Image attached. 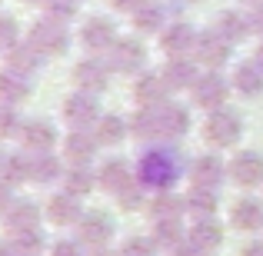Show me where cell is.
Listing matches in <instances>:
<instances>
[{"label":"cell","mask_w":263,"mask_h":256,"mask_svg":"<svg viewBox=\"0 0 263 256\" xmlns=\"http://www.w3.org/2000/svg\"><path fill=\"white\" fill-rule=\"evenodd\" d=\"M230 223L237 226V230H260L263 226V206L257 200H240L230 210Z\"/></svg>","instance_id":"44dd1931"},{"label":"cell","mask_w":263,"mask_h":256,"mask_svg":"<svg viewBox=\"0 0 263 256\" xmlns=\"http://www.w3.org/2000/svg\"><path fill=\"white\" fill-rule=\"evenodd\" d=\"M97 153V136L84 133V130H73L70 136L64 140V156L73 163V167H87Z\"/></svg>","instance_id":"e0dca14e"},{"label":"cell","mask_w":263,"mask_h":256,"mask_svg":"<svg viewBox=\"0 0 263 256\" xmlns=\"http://www.w3.org/2000/svg\"><path fill=\"white\" fill-rule=\"evenodd\" d=\"M37 246H44V237H40L37 226H33V230H20L17 233V253L33 256V253H37Z\"/></svg>","instance_id":"74e56055"},{"label":"cell","mask_w":263,"mask_h":256,"mask_svg":"<svg viewBox=\"0 0 263 256\" xmlns=\"http://www.w3.org/2000/svg\"><path fill=\"white\" fill-rule=\"evenodd\" d=\"M247 20H250V30L263 37V0H260V4H253V10H250V17H247Z\"/></svg>","instance_id":"b9f144b4"},{"label":"cell","mask_w":263,"mask_h":256,"mask_svg":"<svg viewBox=\"0 0 263 256\" xmlns=\"http://www.w3.org/2000/svg\"><path fill=\"white\" fill-rule=\"evenodd\" d=\"M7 206H10V186L0 183V210H7Z\"/></svg>","instance_id":"bcb514c9"},{"label":"cell","mask_w":263,"mask_h":256,"mask_svg":"<svg viewBox=\"0 0 263 256\" xmlns=\"http://www.w3.org/2000/svg\"><path fill=\"white\" fill-rule=\"evenodd\" d=\"M27 93H30V80H27V73H17V70H4V73H0V100L20 103Z\"/></svg>","instance_id":"cb8c5ba5"},{"label":"cell","mask_w":263,"mask_h":256,"mask_svg":"<svg viewBox=\"0 0 263 256\" xmlns=\"http://www.w3.org/2000/svg\"><path fill=\"white\" fill-rule=\"evenodd\" d=\"M77 233H80V243L87 246H103L114 233V220L107 213H84L77 220Z\"/></svg>","instance_id":"9c48e42d"},{"label":"cell","mask_w":263,"mask_h":256,"mask_svg":"<svg viewBox=\"0 0 263 256\" xmlns=\"http://www.w3.org/2000/svg\"><path fill=\"white\" fill-rule=\"evenodd\" d=\"M127 136V123L120 120L117 113H107L97 120V143H107V147H117Z\"/></svg>","instance_id":"4316f807"},{"label":"cell","mask_w":263,"mask_h":256,"mask_svg":"<svg viewBox=\"0 0 263 256\" xmlns=\"http://www.w3.org/2000/svg\"><path fill=\"white\" fill-rule=\"evenodd\" d=\"M57 143V130L50 123H27L24 130V147L33 153H50V147Z\"/></svg>","instance_id":"7402d4cb"},{"label":"cell","mask_w":263,"mask_h":256,"mask_svg":"<svg viewBox=\"0 0 263 256\" xmlns=\"http://www.w3.org/2000/svg\"><path fill=\"white\" fill-rule=\"evenodd\" d=\"M114 4V10H123V13H134L140 4H147V0H110Z\"/></svg>","instance_id":"f6af8a7d"},{"label":"cell","mask_w":263,"mask_h":256,"mask_svg":"<svg viewBox=\"0 0 263 256\" xmlns=\"http://www.w3.org/2000/svg\"><path fill=\"white\" fill-rule=\"evenodd\" d=\"M170 93V84L160 77V73H143L140 80L134 84V96L140 107H160Z\"/></svg>","instance_id":"5bb4252c"},{"label":"cell","mask_w":263,"mask_h":256,"mask_svg":"<svg viewBox=\"0 0 263 256\" xmlns=\"http://www.w3.org/2000/svg\"><path fill=\"white\" fill-rule=\"evenodd\" d=\"M186 210H190L197 220H210L213 210H217V196H213V190H200V186H193V193L186 196Z\"/></svg>","instance_id":"f1b7e54d"},{"label":"cell","mask_w":263,"mask_h":256,"mask_svg":"<svg viewBox=\"0 0 263 256\" xmlns=\"http://www.w3.org/2000/svg\"><path fill=\"white\" fill-rule=\"evenodd\" d=\"M160 47L170 57H186V50L197 47V33H193L190 24H170L167 30L160 33Z\"/></svg>","instance_id":"9a60e30c"},{"label":"cell","mask_w":263,"mask_h":256,"mask_svg":"<svg viewBox=\"0 0 263 256\" xmlns=\"http://www.w3.org/2000/svg\"><path fill=\"white\" fill-rule=\"evenodd\" d=\"M93 256H107V253H103V250H97V253H93Z\"/></svg>","instance_id":"681fc988"},{"label":"cell","mask_w":263,"mask_h":256,"mask_svg":"<svg viewBox=\"0 0 263 256\" xmlns=\"http://www.w3.org/2000/svg\"><path fill=\"white\" fill-rule=\"evenodd\" d=\"M47 17L67 24V20L77 17V0H47Z\"/></svg>","instance_id":"d590c367"},{"label":"cell","mask_w":263,"mask_h":256,"mask_svg":"<svg viewBox=\"0 0 263 256\" xmlns=\"http://www.w3.org/2000/svg\"><path fill=\"white\" fill-rule=\"evenodd\" d=\"M93 186H97V176L87 167H73V170L64 173V190L73 193V196H87Z\"/></svg>","instance_id":"83f0119b"},{"label":"cell","mask_w":263,"mask_h":256,"mask_svg":"<svg viewBox=\"0 0 263 256\" xmlns=\"http://www.w3.org/2000/svg\"><path fill=\"white\" fill-rule=\"evenodd\" d=\"M213 30L223 33L230 44H237V40H243L247 33H250V20L240 17L237 10H227V13H220V20H217V27H213Z\"/></svg>","instance_id":"484cf974"},{"label":"cell","mask_w":263,"mask_h":256,"mask_svg":"<svg viewBox=\"0 0 263 256\" xmlns=\"http://www.w3.org/2000/svg\"><path fill=\"white\" fill-rule=\"evenodd\" d=\"M154 240L160 246H177L180 243V226H177V220H160V223H157V230H154Z\"/></svg>","instance_id":"8d00e7d4"},{"label":"cell","mask_w":263,"mask_h":256,"mask_svg":"<svg viewBox=\"0 0 263 256\" xmlns=\"http://www.w3.org/2000/svg\"><path fill=\"white\" fill-rule=\"evenodd\" d=\"M190 243L197 246L200 253H203V250H213V246L223 243V230L213 223V216L210 220H197V223H193V230H190Z\"/></svg>","instance_id":"603a6c76"},{"label":"cell","mask_w":263,"mask_h":256,"mask_svg":"<svg viewBox=\"0 0 263 256\" xmlns=\"http://www.w3.org/2000/svg\"><path fill=\"white\" fill-rule=\"evenodd\" d=\"M150 210H154V216L157 220H177L180 216V210H186V200H180L177 193H157V200H154V206H150Z\"/></svg>","instance_id":"836d02e7"},{"label":"cell","mask_w":263,"mask_h":256,"mask_svg":"<svg viewBox=\"0 0 263 256\" xmlns=\"http://www.w3.org/2000/svg\"><path fill=\"white\" fill-rule=\"evenodd\" d=\"M120 256H154V243L150 240H127Z\"/></svg>","instance_id":"ab89813d"},{"label":"cell","mask_w":263,"mask_h":256,"mask_svg":"<svg viewBox=\"0 0 263 256\" xmlns=\"http://www.w3.org/2000/svg\"><path fill=\"white\" fill-rule=\"evenodd\" d=\"M57 176H64V163H60L53 153H40L37 160H33L30 180H37V183H53Z\"/></svg>","instance_id":"4dcf8cb0"},{"label":"cell","mask_w":263,"mask_h":256,"mask_svg":"<svg viewBox=\"0 0 263 256\" xmlns=\"http://www.w3.org/2000/svg\"><path fill=\"white\" fill-rule=\"evenodd\" d=\"M97 183H100L103 190H110V193H120V190H127V186L134 183V170H130L127 160H107L100 167V173H97Z\"/></svg>","instance_id":"2e32d148"},{"label":"cell","mask_w":263,"mask_h":256,"mask_svg":"<svg viewBox=\"0 0 263 256\" xmlns=\"http://www.w3.org/2000/svg\"><path fill=\"white\" fill-rule=\"evenodd\" d=\"M203 133H206V140H210L213 147H233V143L240 140V133H243V120H240L233 110L217 107V110H210V116H206Z\"/></svg>","instance_id":"7a4b0ae2"},{"label":"cell","mask_w":263,"mask_h":256,"mask_svg":"<svg viewBox=\"0 0 263 256\" xmlns=\"http://www.w3.org/2000/svg\"><path fill=\"white\" fill-rule=\"evenodd\" d=\"M243 4H260V0H243Z\"/></svg>","instance_id":"f907efd6"},{"label":"cell","mask_w":263,"mask_h":256,"mask_svg":"<svg viewBox=\"0 0 263 256\" xmlns=\"http://www.w3.org/2000/svg\"><path fill=\"white\" fill-rule=\"evenodd\" d=\"M50 256H84V253H80L77 243H57V246L50 250Z\"/></svg>","instance_id":"ee69618b"},{"label":"cell","mask_w":263,"mask_h":256,"mask_svg":"<svg viewBox=\"0 0 263 256\" xmlns=\"http://www.w3.org/2000/svg\"><path fill=\"white\" fill-rule=\"evenodd\" d=\"M130 133H134V136H140V140H154V136H160L157 110H154V107H143L140 113L134 116V123H130Z\"/></svg>","instance_id":"1f68e13d"},{"label":"cell","mask_w":263,"mask_h":256,"mask_svg":"<svg viewBox=\"0 0 263 256\" xmlns=\"http://www.w3.org/2000/svg\"><path fill=\"white\" fill-rule=\"evenodd\" d=\"M64 120L70 123L73 130H84L87 123L100 120V103H97V93L77 90L73 96H67V103H64Z\"/></svg>","instance_id":"5b68a950"},{"label":"cell","mask_w":263,"mask_h":256,"mask_svg":"<svg viewBox=\"0 0 263 256\" xmlns=\"http://www.w3.org/2000/svg\"><path fill=\"white\" fill-rule=\"evenodd\" d=\"M4 173H7V183H20L33 173V163L27 156H7L4 160Z\"/></svg>","instance_id":"e575fe53"},{"label":"cell","mask_w":263,"mask_h":256,"mask_svg":"<svg viewBox=\"0 0 263 256\" xmlns=\"http://www.w3.org/2000/svg\"><path fill=\"white\" fill-rule=\"evenodd\" d=\"M193 100H197V107H203V110L223 107V100H227V80L217 77V73H203V77H197V84H193Z\"/></svg>","instance_id":"8fae6325"},{"label":"cell","mask_w":263,"mask_h":256,"mask_svg":"<svg viewBox=\"0 0 263 256\" xmlns=\"http://www.w3.org/2000/svg\"><path fill=\"white\" fill-rule=\"evenodd\" d=\"M163 20H167V7L157 4V0H147L134 10V27L140 33H160Z\"/></svg>","instance_id":"d6986e66"},{"label":"cell","mask_w":263,"mask_h":256,"mask_svg":"<svg viewBox=\"0 0 263 256\" xmlns=\"http://www.w3.org/2000/svg\"><path fill=\"white\" fill-rule=\"evenodd\" d=\"M230 176L237 180L240 186L263 183V156L253 153V150H240V153L230 160Z\"/></svg>","instance_id":"7c38bea8"},{"label":"cell","mask_w":263,"mask_h":256,"mask_svg":"<svg viewBox=\"0 0 263 256\" xmlns=\"http://www.w3.org/2000/svg\"><path fill=\"white\" fill-rule=\"evenodd\" d=\"M240 256H263V243H250V246H247V250L240 253Z\"/></svg>","instance_id":"7dc6e473"},{"label":"cell","mask_w":263,"mask_h":256,"mask_svg":"<svg viewBox=\"0 0 263 256\" xmlns=\"http://www.w3.org/2000/svg\"><path fill=\"white\" fill-rule=\"evenodd\" d=\"M190 4H193V0H190Z\"/></svg>","instance_id":"db71d44e"},{"label":"cell","mask_w":263,"mask_h":256,"mask_svg":"<svg viewBox=\"0 0 263 256\" xmlns=\"http://www.w3.org/2000/svg\"><path fill=\"white\" fill-rule=\"evenodd\" d=\"M157 123H160V136L163 140H177L190 130V113L180 103H160L157 107Z\"/></svg>","instance_id":"30bf717a"},{"label":"cell","mask_w":263,"mask_h":256,"mask_svg":"<svg viewBox=\"0 0 263 256\" xmlns=\"http://www.w3.org/2000/svg\"><path fill=\"white\" fill-rule=\"evenodd\" d=\"M197 60L200 64H206V67H223L227 60H230V50H233V44L223 37V33H217V30H206V33H200L197 37Z\"/></svg>","instance_id":"8992f818"},{"label":"cell","mask_w":263,"mask_h":256,"mask_svg":"<svg viewBox=\"0 0 263 256\" xmlns=\"http://www.w3.org/2000/svg\"><path fill=\"white\" fill-rule=\"evenodd\" d=\"M30 4H47V0H30Z\"/></svg>","instance_id":"816d5d0a"},{"label":"cell","mask_w":263,"mask_h":256,"mask_svg":"<svg viewBox=\"0 0 263 256\" xmlns=\"http://www.w3.org/2000/svg\"><path fill=\"white\" fill-rule=\"evenodd\" d=\"M163 80L170 84V90H186L197 84V67L183 57H170L167 67H163Z\"/></svg>","instance_id":"ffe728a7"},{"label":"cell","mask_w":263,"mask_h":256,"mask_svg":"<svg viewBox=\"0 0 263 256\" xmlns=\"http://www.w3.org/2000/svg\"><path fill=\"white\" fill-rule=\"evenodd\" d=\"M253 64H257V67H260V70H263V44L257 47V53H253Z\"/></svg>","instance_id":"c3c4849f"},{"label":"cell","mask_w":263,"mask_h":256,"mask_svg":"<svg viewBox=\"0 0 263 256\" xmlns=\"http://www.w3.org/2000/svg\"><path fill=\"white\" fill-rule=\"evenodd\" d=\"M117 40V30L114 24H110L107 17H90L84 27H80V44L87 47V50H110Z\"/></svg>","instance_id":"ba28073f"},{"label":"cell","mask_w":263,"mask_h":256,"mask_svg":"<svg viewBox=\"0 0 263 256\" xmlns=\"http://www.w3.org/2000/svg\"><path fill=\"white\" fill-rule=\"evenodd\" d=\"M17 127H20L17 113H13V110H4V113H0V133H13Z\"/></svg>","instance_id":"7bdbcfd3"},{"label":"cell","mask_w":263,"mask_h":256,"mask_svg":"<svg viewBox=\"0 0 263 256\" xmlns=\"http://www.w3.org/2000/svg\"><path fill=\"white\" fill-rule=\"evenodd\" d=\"M47 216L53 220L57 226H70L80 220V203L73 193H57V196H50V203H47Z\"/></svg>","instance_id":"ac0fdd59"},{"label":"cell","mask_w":263,"mask_h":256,"mask_svg":"<svg viewBox=\"0 0 263 256\" xmlns=\"http://www.w3.org/2000/svg\"><path fill=\"white\" fill-rule=\"evenodd\" d=\"M233 87H237L243 96H257L263 90V70L253 64V60L250 64H240L237 70H233Z\"/></svg>","instance_id":"d4e9b609"},{"label":"cell","mask_w":263,"mask_h":256,"mask_svg":"<svg viewBox=\"0 0 263 256\" xmlns=\"http://www.w3.org/2000/svg\"><path fill=\"white\" fill-rule=\"evenodd\" d=\"M0 163H4V153H0Z\"/></svg>","instance_id":"f5cc1de1"},{"label":"cell","mask_w":263,"mask_h":256,"mask_svg":"<svg viewBox=\"0 0 263 256\" xmlns=\"http://www.w3.org/2000/svg\"><path fill=\"white\" fill-rule=\"evenodd\" d=\"M17 24H13V17H0V50H10V47H17Z\"/></svg>","instance_id":"f35d334b"},{"label":"cell","mask_w":263,"mask_h":256,"mask_svg":"<svg viewBox=\"0 0 263 256\" xmlns=\"http://www.w3.org/2000/svg\"><path fill=\"white\" fill-rule=\"evenodd\" d=\"M117 196H120V206H123V210H134V206H140V196H143V190H140V186H134V183H130L127 190H120Z\"/></svg>","instance_id":"60d3db41"},{"label":"cell","mask_w":263,"mask_h":256,"mask_svg":"<svg viewBox=\"0 0 263 256\" xmlns=\"http://www.w3.org/2000/svg\"><path fill=\"white\" fill-rule=\"evenodd\" d=\"M37 220H40V213H37L33 203H13L10 213H7V223H10V230H17V233L20 230H33Z\"/></svg>","instance_id":"d6a6232c"},{"label":"cell","mask_w":263,"mask_h":256,"mask_svg":"<svg viewBox=\"0 0 263 256\" xmlns=\"http://www.w3.org/2000/svg\"><path fill=\"white\" fill-rule=\"evenodd\" d=\"M223 176H227V167L213 153H203L190 163V183L200 186V190H217Z\"/></svg>","instance_id":"52a82bcc"},{"label":"cell","mask_w":263,"mask_h":256,"mask_svg":"<svg viewBox=\"0 0 263 256\" xmlns=\"http://www.w3.org/2000/svg\"><path fill=\"white\" fill-rule=\"evenodd\" d=\"M73 80H77V87L87 90V93H100L110 80V67L100 64V60H80V64L73 67Z\"/></svg>","instance_id":"4fadbf2b"},{"label":"cell","mask_w":263,"mask_h":256,"mask_svg":"<svg viewBox=\"0 0 263 256\" xmlns=\"http://www.w3.org/2000/svg\"><path fill=\"white\" fill-rule=\"evenodd\" d=\"M40 57H44V53H40L33 44H27V47H10V70L30 73V70H37V67H40Z\"/></svg>","instance_id":"f546056e"},{"label":"cell","mask_w":263,"mask_h":256,"mask_svg":"<svg viewBox=\"0 0 263 256\" xmlns=\"http://www.w3.org/2000/svg\"><path fill=\"white\" fill-rule=\"evenodd\" d=\"M27 44H33L44 57H53V53H64L67 44H70V37H67L64 24H57V20H40V24L30 27V37H27Z\"/></svg>","instance_id":"277c9868"},{"label":"cell","mask_w":263,"mask_h":256,"mask_svg":"<svg viewBox=\"0 0 263 256\" xmlns=\"http://www.w3.org/2000/svg\"><path fill=\"white\" fill-rule=\"evenodd\" d=\"M143 64H147V50H143V44H140V40H134V37L114 40V47L107 50V67H110V70L137 73Z\"/></svg>","instance_id":"3957f363"},{"label":"cell","mask_w":263,"mask_h":256,"mask_svg":"<svg viewBox=\"0 0 263 256\" xmlns=\"http://www.w3.org/2000/svg\"><path fill=\"white\" fill-rule=\"evenodd\" d=\"M183 170L186 167H183L180 150L170 147V143H160V147H150L147 153L140 156V163H137V180H140L143 186H154V190H170Z\"/></svg>","instance_id":"6da1fadb"}]
</instances>
